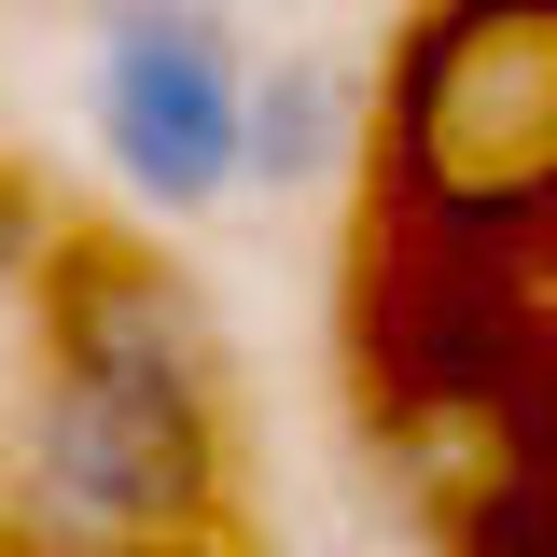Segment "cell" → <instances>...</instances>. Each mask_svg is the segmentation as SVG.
Returning <instances> with one entry per match:
<instances>
[{"mask_svg": "<svg viewBox=\"0 0 557 557\" xmlns=\"http://www.w3.org/2000/svg\"><path fill=\"white\" fill-rule=\"evenodd\" d=\"M42 376L0 418V557H223L237 544V362L153 237L57 223Z\"/></svg>", "mask_w": 557, "mask_h": 557, "instance_id": "obj_1", "label": "cell"}, {"mask_svg": "<svg viewBox=\"0 0 557 557\" xmlns=\"http://www.w3.org/2000/svg\"><path fill=\"white\" fill-rule=\"evenodd\" d=\"M376 153L432 237L557 223V0H432L376 84Z\"/></svg>", "mask_w": 557, "mask_h": 557, "instance_id": "obj_2", "label": "cell"}, {"mask_svg": "<svg viewBox=\"0 0 557 557\" xmlns=\"http://www.w3.org/2000/svg\"><path fill=\"white\" fill-rule=\"evenodd\" d=\"M84 126L153 223H209L251 182V28H237V0H98L84 14Z\"/></svg>", "mask_w": 557, "mask_h": 557, "instance_id": "obj_3", "label": "cell"}, {"mask_svg": "<svg viewBox=\"0 0 557 557\" xmlns=\"http://www.w3.org/2000/svg\"><path fill=\"white\" fill-rule=\"evenodd\" d=\"M362 139H376V70L362 57H251V182L265 196H307V182H335L362 168Z\"/></svg>", "mask_w": 557, "mask_h": 557, "instance_id": "obj_4", "label": "cell"}, {"mask_svg": "<svg viewBox=\"0 0 557 557\" xmlns=\"http://www.w3.org/2000/svg\"><path fill=\"white\" fill-rule=\"evenodd\" d=\"M42 251H57V196L0 153V293H28V278H42Z\"/></svg>", "mask_w": 557, "mask_h": 557, "instance_id": "obj_5", "label": "cell"}]
</instances>
